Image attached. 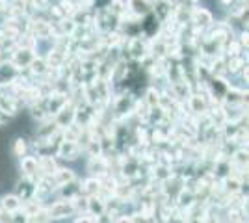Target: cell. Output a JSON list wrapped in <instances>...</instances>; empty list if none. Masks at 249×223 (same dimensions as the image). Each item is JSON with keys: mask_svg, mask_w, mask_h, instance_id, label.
<instances>
[{"mask_svg": "<svg viewBox=\"0 0 249 223\" xmlns=\"http://www.w3.org/2000/svg\"><path fill=\"white\" fill-rule=\"evenodd\" d=\"M28 67L32 69V73L34 74H45L47 73V69H49V67H47V62H43L41 58H34V62H32Z\"/></svg>", "mask_w": 249, "mask_h": 223, "instance_id": "16", "label": "cell"}, {"mask_svg": "<svg viewBox=\"0 0 249 223\" xmlns=\"http://www.w3.org/2000/svg\"><path fill=\"white\" fill-rule=\"evenodd\" d=\"M17 71L13 64H2L0 65V84H8L11 80H15Z\"/></svg>", "mask_w": 249, "mask_h": 223, "instance_id": "11", "label": "cell"}, {"mask_svg": "<svg viewBox=\"0 0 249 223\" xmlns=\"http://www.w3.org/2000/svg\"><path fill=\"white\" fill-rule=\"evenodd\" d=\"M73 2H74V6H76V8H88L93 0H73Z\"/></svg>", "mask_w": 249, "mask_h": 223, "instance_id": "20", "label": "cell"}, {"mask_svg": "<svg viewBox=\"0 0 249 223\" xmlns=\"http://www.w3.org/2000/svg\"><path fill=\"white\" fill-rule=\"evenodd\" d=\"M244 67H246V62L238 56H232L227 64V71L229 73H238L240 69H244Z\"/></svg>", "mask_w": 249, "mask_h": 223, "instance_id": "15", "label": "cell"}, {"mask_svg": "<svg viewBox=\"0 0 249 223\" xmlns=\"http://www.w3.org/2000/svg\"><path fill=\"white\" fill-rule=\"evenodd\" d=\"M47 212H49L51 222L52 220H65V218H69V216H74L73 205H71V201H65V199L56 201L52 206L47 208Z\"/></svg>", "mask_w": 249, "mask_h": 223, "instance_id": "1", "label": "cell"}, {"mask_svg": "<svg viewBox=\"0 0 249 223\" xmlns=\"http://www.w3.org/2000/svg\"><path fill=\"white\" fill-rule=\"evenodd\" d=\"M32 4H34L36 10H45L49 2H47V0H32Z\"/></svg>", "mask_w": 249, "mask_h": 223, "instance_id": "19", "label": "cell"}, {"mask_svg": "<svg viewBox=\"0 0 249 223\" xmlns=\"http://www.w3.org/2000/svg\"><path fill=\"white\" fill-rule=\"evenodd\" d=\"M0 208L4 210V212H8V214H17V212H21L22 210V201L17 197V195H4L2 197V201H0Z\"/></svg>", "mask_w": 249, "mask_h": 223, "instance_id": "2", "label": "cell"}, {"mask_svg": "<svg viewBox=\"0 0 249 223\" xmlns=\"http://www.w3.org/2000/svg\"><path fill=\"white\" fill-rule=\"evenodd\" d=\"M34 58H36L34 51L19 49L17 52H13V62H11V64L17 65V67H26V65H30L32 62H34Z\"/></svg>", "mask_w": 249, "mask_h": 223, "instance_id": "6", "label": "cell"}, {"mask_svg": "<svg viewBox=\"0 0 249 223\" xmlns=\"http://www.w3.org/2000/svg\"><path fill=\"white\" fill-rule=\"evenodd\" d=\"M26 139L22 138H17L15 139V145H13V154L15 156H19V158H22V156H26Z\"/></svg>", "mask_w": 249, "mask_h": 223, "instance_id": "17", "label": "cell"}, {"mask_svg": "<svg viewBox=\"0 0 249 223\" xmlns=\"http://www.w3.org/2000/svg\"><path fill=\"white\" fill-rule=\"evenodd\" d=\"M37 164H39L41 177H52V175H54V171L58 170V166H56L54 158H52V156H47V154H43L41 158L37 160Z\"/></svg>", "mask_w": 249, "mask_h": 223, "instance_id": "7", "label": "cell"}, {"mask_svg": "<svg viewBox=\"0 0 249 223\" xmlns=\"http://www.w3.org/2000/svg\"><path fill=\"white\" fill-rule=\"evenodd\" d=\"M190 106H192V112H196V114H203L205 112V99L199 95H192L190 97Z\"/></svg>", "mask_w": 249, "mask_h": 223, "instance_id": "14", "label": "cell"}, {"mask_svg": "<svg viewBox=\"0 0 249 223\" xmlns=\"http://www.w3.org/2000/svg\"><path fill=\"white\" fill-rule=\"evenodd\" d=\"M73 223H95V218L89 216V214H80Z\"/></svg>", "mask_w": 249, "mask_h": 223, "instance_id": "18", "label": "cell"}, {"mask_svg": "<svg viewBox=\"0 0 249 223\" xmlns=\"http://www.w3.org/2000/svg\"><path fill=\"white\" fill-rule=\"evenodd\" d=\"M34 30H36V35L37 37H41V39H45V37H49L52 34V28H51V24L49 22H45V21H34Z\"/></svg>", "mask_w": 249, "mask_h": 223, "instance_id": "13", "label": "cell"}, {"mask_svg": "<svg viewBox=\"0 0 249 223\" xmlns=\"http://www.w3.org/2000/svg\"><path fill=\"white\" fill-rule=\"evenodd\" d=\"M58 156L65 160H74L78 156V143H73V141H60L58 145Z\"/></svg>", "mask_w": 249, "mask_h": 223, "instance_id": "3", "label": "cell"}, {"mask_svg": "<svg viewBox=\"0 0 249 223\" xmlns=\"http://www.w3.org/2000/svg\"><path fill=\"white\" fill-rule=\"evenodd\" d=\"M80 193L86 195V197H93V195H99L101 193V181L97 177H91L88 181H84V186L80 188Z\"/></svg>", "mask_w": 249, "mask_h": 223, "instance_id": "8", "label": "cell"}, {"mask_svg": "<svg viewBox=\"0 0 249 223\" xmlns=\"http://www.w3.org/2000/svg\"><path fill=\"white\" fill-rule=\"evenodd\" d=\"M194 22L197 24V26H208V24H212V13L205 8H197V10L194 11Z\"/></svg>", "mask_w": 249, "mask_h": 223, "instance_id": "10", "label": "cell"}, {"mask_svg": "<svg viewBox=\"0 0 249 223\" xmlns=\"http://www.w3.org/2000/svg\"><path fill=\"white\" fill-rule=\"evenodd\" d=\"M221 2H223V4H229V2H232V0H221Z\"/></svg>", "mask_w": 249, "mask_h": 223, "instance_id": "22", "label": "cell"}, {"mask_svg": "<svg viewBox=\"0 0 249 223\" xmlns=\"http://www.w3.org/2000/svg\"><path fill=\"white\" fill-rule=\"evenodd\" d=\"M130 52H132V56H134L136 60H143V58H145L147 49L140 37H132V39H130Z\"/></svg>", "mask_w": 249, "mask_h": 223, "instance_id": "12", "label": "cell"}, {"mask_svg": "<svg viewBox=\"0 0 249 223\" xmlns=\"http://www.w3.org/2000/svg\"><path fill=\"white\" fill-rule=\"evenodd\" d=\"M21 170H22V173L26 175V179H34V177L39 173V164H37V158H34V156H22L21 158Z\"/></svg>", "mask_w": 249, "mask_h": 223, "instance_id": "4", "label": "cell"}, {"mask_svg": "<svg viewBox=\"0 0 249 223\" xmlns=\"http://www.w3.org/2000/svg\"><path fill=\"white\" fill-rule=\"evenodd\" d=\"M128 10L134 13V17H143L151 10L149 0H128Z\"/></svg>", "mask_w": 249, "mask_h": 223, "instance_id": "9", "label": "cell"}, {"mask_svg": "<svg viewBox=\"0 0 249 223\" xmlns=\"http://www.w3.org/2000/svg\"><path fill=\"white\" fill-rule=\"evenodd\" d=\"M52 182L56 186H65L69 182H74V173L73 170H67V168H58L52 175Z\"/></svg>", "mask_w": 249, "mask_h": 223, "instance_id": "5", "label": "cell"}, {"mask_svg": "<svg viewBox=\"0 0 249 223\" xmlns=\"http://www.w3.org/2000/svg\"><path fill=\"white\" fill-rule=\"evenodd\" d=\"M114 223H132V218L130 216H119L114 220Z\"/></svg>", "mask_w": 249, "mask_h": 223, "instance_id": "21", "label": "cell"}]
</instances>
